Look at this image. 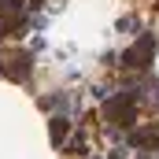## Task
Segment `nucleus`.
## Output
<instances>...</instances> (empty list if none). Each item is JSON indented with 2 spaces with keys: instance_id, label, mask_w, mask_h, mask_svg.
<instances>
[{
  "instance_id": "obj_1",
  "label": "nucleus",
  "mask_w": 159,
  "mask_h": 159,
  "mask_svg": "<svg viewBox=\"0 0 159 159\" xmlns=\"http://www.w3.org/2000/svg\"><path fill=\"white\" fill-rule=\"evenodd\" d=\"M104 119L115 122V126H129L133 122V100L129 96H111L104 104Z\"/></svg>"
},
{
  "instance_id": "obj_2",
  "label": "nucleus",
  "mask_w": 159,
  "mask_h": 159,
  "mask_svg": "<svg viewBox=\"0 0 159 159\" xmlns=\"http://www.w3.org/2000/svg\"><path fill=\"white\" fill-rule=\"evenodd\" d=\"M152 56H156V37H141L133 48H126L122 63H126V67H148Z\"/></svg>"
},
{
  "instance_id": "obj_3",
  "label": "nucleus",
  "mask_w": 159,
  "mask_h": 159,
  "mask_svg": "<svg viewBox=\"0 0 159 159\" xmlns=\"http://www.w3.org/2000/svg\"><path fill=\"white\" fill-rule=\"evenodd\" d=\"M26 67H30V56H26V52H19V56H15V63L7 59V74H15L19 81L26 78Z\"/></svg>"
},
{
  "instance_id": "obj_4",
  "label": "nucleus",
  "mask_w": 159,
  "mask_h": 159,
  "mask_svg": "<svg viewBox=\"0 0 159 159\" xmlns=\"http://www.w3.org/2000/svg\"><path fill=\"white\" fill-rule=\"evenodd\" d=\"M67 137V119H52V144H63Z\"/></svg>"
}]
</instances>
